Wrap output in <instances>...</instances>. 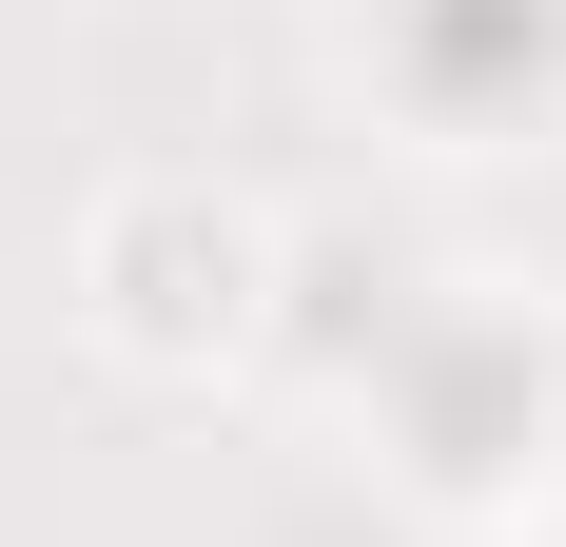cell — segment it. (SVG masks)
Instances as JSON below:
<instances>
[{
	"instance_id": "cell-1",
	"label": "cell",
	"mask_w": 566,
	"mask_h": 547,
	"mask_svg": "<svg viewBox=\"0 0 566 547\" xmlns=\"http://www.w3.org/2000/svg\"><path fill=\"white\" fill-rule=\"evenodd\" d=\"M547 431V352L527 332H410V450L430 469H509Z\"/></svg>"
},
{
	"instance_id": "cell-2",
	"label": "cell",
	"mask_w": 566,
	"mask_h": 547,
	"mask_svg": "<svg viewBox=\"0 0 566 547\" xmlns=\"http://www.w3.org/2000/svg\"><path fill=\"white\" fill-rule=\"evenodd\" d=\"M547 59H566V0H410V99L430 117L547 99Z\"/></svg>"
}]
</instances>
